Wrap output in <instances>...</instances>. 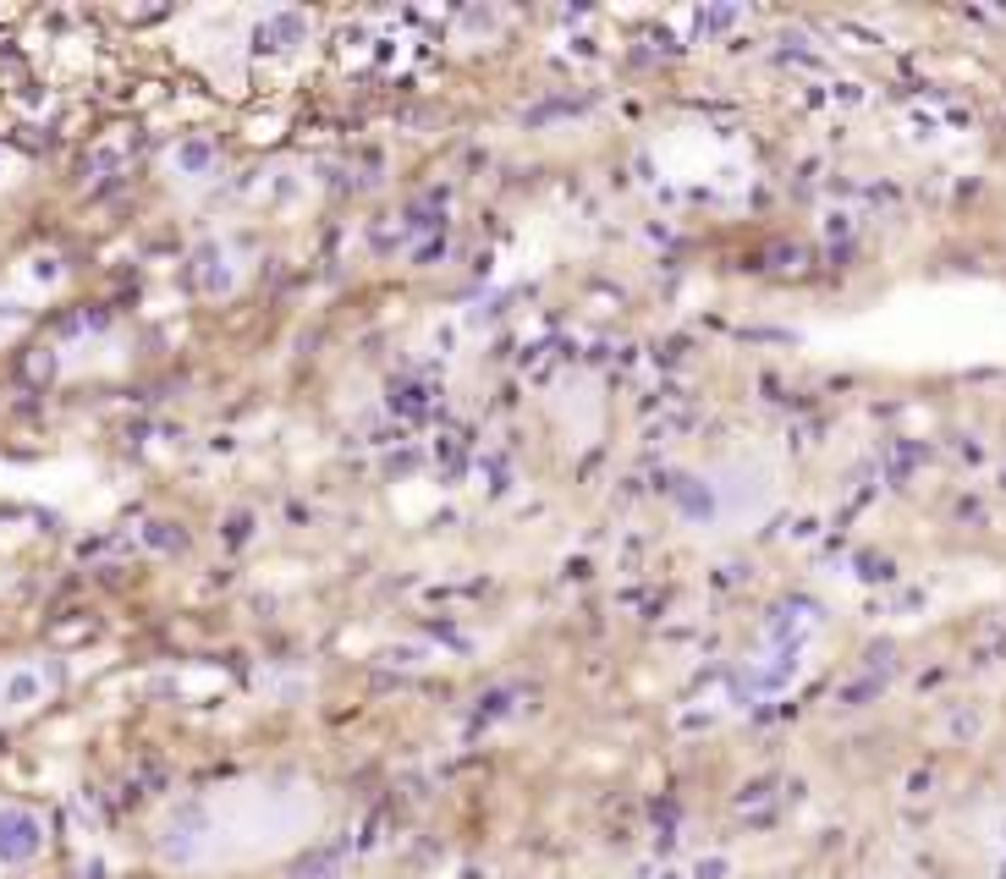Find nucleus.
Wrapping results in <instances>:
<instances>
[{
	"label": "nucleus",
	"instance_id": "f03ea898",
	"mask_svg": "<svg viewBox=\"0 0 1006 879\" xmlns=\"http://www.w3.org/2000/svg\"><path fill=\"white\" fill-rule=\"evenodd\" d=\"M996 879H1006V864H1002V869H996Z\"/></svg>",
	"mask_w": 1006,
	"mask_h": 879
},
{
	"label": "nucleus",
	"instance_id": "f257e3e1",
	"mask_svg": "<svg viewBox=\"0 0 1006 879\" xmlns=\"http://www.w3.org/2000/svg\"><path fill=\"white\" fill-rule=\"evenodd\" d=\"M50 836H44V819L22 803H0V875H17V869H33L44 858Z\"/></svg>",
	"mask_w": 1006,
	"mask_h": 879
}]
</instances>
